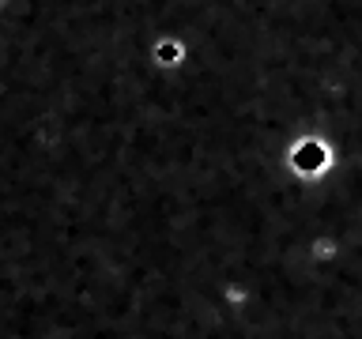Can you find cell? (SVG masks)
<instances>
[{
    "mask_svg": "<svg viewBox=\"0 0 362 339\" xmlns=\"http://www.w3.org/2000/svg\"><path fill=\"white\" fill-rule=\"evenodd\" d=\"M151 56L163 68H177L181 61H185V42L181 38H170V34H163V38H158L155 45H151Z\"/></svg>",
    "mask_w": 362,
    "mask_h": 339,
    "instance_id": "1",
    "label": "cell"
}]
</instances>
